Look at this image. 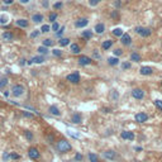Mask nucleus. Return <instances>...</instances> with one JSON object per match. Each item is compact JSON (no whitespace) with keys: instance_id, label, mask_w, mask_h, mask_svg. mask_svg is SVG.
I'll list each match as a JSON object with an SVG mask.
<instances>
[{"instance_id":"nucleus-1","label":"nucleus","mask_w":162,"mask_h":162,"mask_svg":"<svg viewBox=\"0 0 162 162\" xmlns=\"http://www.w3.org/2000/svg\"><path fill=\"white\" fill-rule=\"evenodd\" d=\"M55 146H56V149H57L60 153H67V152L72 151V144L67 139H63V138L58 139Z\"/></svg>"},{"instance_id":"nucleus-2","label":"nucleus","mask_w":162,"mask_h":162,"mask_svg":"<svg viewBox=\"0 0 162 162\" xmlns=\"http://www.w3.org/2000/svg\"><path fill=\"white\" fill-rule=\"evenodd\" d=\"M25 94V87H24V85H22V84H14L13 86H11V89H10V95L13 96V98H22L23 95Z\"/></svg>"},{"instance_id":"nucleus-3","label":"nucleus","mask_w":162,"mask_h":162,"mask_svg":"<svg viewBox=\"0 0 162 162\" xmlns=\"http://www.w3.org/2000/svg\"><path fill=\"white\" fill-rule=\"evenodd\" d=\"M66 81H69L70 84H73V85H79L81 82V75L79 71H73L71 73L66 76Z\"/></svg>"},{"instance_id":"nucleus-4","label":"nucleus","mask_w":162,"mask_h":162,"mask_svg":"<svg viewBox=\"0 0 162 162\" xmlns=\"http://www.w3.org/2000/svg\"><path fill=\"white\" fill-rule=\"evenodd\" d=\"M134 32L138 34V36H141L142 38H147L149 37L152 34V31L149 28H146V27H141V25H138V27L134 28Z\"/></svg>"},{"instance_id":"nucleus-5","label":"nucleus","mask_w":162,"mask_h":162,"mask_svg":"<svg viewBox=\"0 0 162 162\" xmlns=\"http://www.w3.org/2000/svg\"><path fill=\"white\" fill-rule=\"evenodd\" d=\"M93 62H94L93 58L89 57V56H86V55L79 56V58H77V63H79V66H82V67L90 66V65L93 63Z\"/></svg>"},{"instance_id":"nucleus-6","label":"nucleus","mask_w":162,"mask_h":162,"mask_svg":"<svg viewBox=\"0 0 162 162\" xmlns=\"http://www.w3.org/2000/svg\"><path fill=\"white\" fill-rule=\"evenodd\" d=\"M28 157L32 161H38L41 158V152L37 147H29L28 149Z\"/></svg>"},{"instance_id":"nucleus-7","label":"nucleus","mask_w":162,"mask_h":162,"mask_svg":"<svg viewBox=\"0 0 162 162\" xmlns=\"http://www.w3.org/2000/svg\"><path fill=\"white\" fill-rule=\"evenodd\" d=\"M144 96H146V91L141 87H134L132 90V98L135 99V100H143Z\"/></svg>"},{"instance_id":"nucleus-8","label":"nucleus","mask_w":162,"mask_h":162,"mask_svg":"<svg viewBox=\"0 0 162 162\" xmlns=\"http://www.w3.org/2000/svg\"><path fill=\"white\" fill-rule=\"evenodd\" d=\"M148 119H149L148 114L144 113V111H138V113L134 115V120H135L137 123H139V124H143V123H146Z\"/></svg>"},{"instance_id":"nucleus-9","label":"nucleus","mask_w":162,"mask_h":162,"mask_svg":"<svg viewBox=\"0 0 162 162\" xmlns=\"http://www.w3.org/2000/svg\"><path fill=\"white\" fill-rule=\"evenodd\" d=\"M120 138H122L123 141H129V142H132V141L135 139V134L131 131H122L120 132Z\"/></svg>"},{"instance_id":"nucleus-10","label":"nucleus","mask_w":162,"mask_h":162,"mask_svg":"<svg viewBox=\"0 0 162 162\" xmlns=\"http://www.w3.org/2000/svg\"><path fill=\"white\" fill-rule=\"evenodd\" d=\"M45 62H46V57H45V56L38 55V56H34V57H32L27 63H28V65H33V63H36V65H42V63H45Z\"/></svg>"},{"instance_id":"nucleus-11","label":"nucleus","mask_w":162,"mask_h":162,"mask_svg":"<svg viewBox=\"0 0 162 162\" xmlns=\"http://www.w3.org/2000/svg\"><path fill=\"white\" fill-rule=\"evenodd\" d=\"M82 122H84V118H82L81 113L76 111V113H73L71 115V123L72 124H82Z\"/></svg>"},{"instance_id":"nucleus-12","label":"nucleus","mask_w":162,"mask_h":162,"mask_svg":"<svg viewBox=\"0 0 162 162\" xmlns=\"http://www.w3.org/2000/svg\"><path fill=\"white\" fill-rule=\"evenodd\" d=\"M120 43L125 47H129L132 45V37L129 33H123V36L120 37Z\"/></svg>"},{"instance_id":"nucleus-13","label":"nucleus","mask_w":162,"mask_h":162,"mask_svg":"<svg viewBox=\"0 0 162 162\" xmlns=\"http://www.w3.org/2000/svg\"><path fill=\"white\" fill-rule=\"evenodd\" d=\"M48 113L51 114V115H53V117H61L62 115V111L60 110V108L57 107V105H49L48 107Z\"/></svg>"},{"instance_id":"nucleus-14","label":"nucleus","mask_w":162,"mask_h":162,"mask_svg":"<svg viewBox=\"0 0 162 162\" xmlns=\"http://www.w3.org/2000/svg\"><path fill=\"white\" fill-rule=\"evenodd\" d=\"M103 156H104V158H107L109 161H114L117 158V152L114 149H107V151H104Z\"/></svg>"},{"instance_id":"nucleus-15","label":"nucleus","mask_w":162,"mask_h":162,"mask_svg":"<svg viewBox=\"0 0 162 162\" xmlns=\"http://www.w3.org/2000/svg\"><path fill=\"white\" fill-rule=\"evenodd\" d=\"M87 24H89V19L87 18H80V19H77L75 22V28H79V29L86 28Z\"/></svg>"},{"instance_id":"nucleus-16","label":"nucleus","mask_w":162,"mask_h":162,"mask_svg":"<svg viewBox=\"0 0 162 162\" xmlns=\"http://www.w3.org/2000/svg\"><path fill=\"white\" fill-rule=\"evenodd\" d=\"M15 25L17 27H19V28L25 29V28L29 27V20L25 19V18H19V19L15 20Z\"/></svg>"},{"instance_id":"nucleus-17","label":"nucleus","mask_w":162,"mask_h":162,"mask_svg":"<svg viewBox=\"0 0 162 162\" xmlns=\"http://www.w3.org/2000/svg\"><path fill=\"white\" fill-rule=\"evenodd\" d=\"M153 73V69L151 66H142L139 69V75L142 76H151Z\"/></svg>"},{"instance_id":"nucleus-18","label":"nucleus","mask_w":162,"mask_h":162,"mask_svg":"<svg viewBox=\"0 0 162 162\" xmlns=\"http://www.w3.org/2000/svg\"><path fill=\"white\" fill-rule=\"evenodd\" d=\"M31 20L34 23V24H42V22L45 20V17H43V14H41V13H36V14L32 15Z\"/></svg>"},{"instance_id":"nucleus-19","label":"nucleus","mask_w":162,"mask_h":162,"mask_svg":"<svg viewBox=\"0 0 162 162\" xmlns=\"http://www.w3.org/2000/svg\"><path fill=\"white\" fill-rule=\"evenodd\" d=\"M119 96H120V94H119V91L118 90L111 89L110 91H109V99H110V101L117 103L118 100H119Z\"/></svg>"},{"instance_id":"nucleus-20","label":"nucleus","mask_w":162,"mask_h":162,"mask_svg":"<svg viewBox=\"0 0 162 162\" xmlns=\"http://www.w3.org/2000/svg\"><path fill=\"white\" fill-rule=\"evenodd\" d=\"M107 63L109 65V66H111V67H115V66H118V65L120 63V60H119V57L113 56V57H108L107 58Z\"/></svg>"},{"instance_id":"nucleus-21","label":"nucleus","mask_w":162,"mask_h":162,"mask_svg":"<svg viewBox=\"0 0 162 162\" xmlns=\"http://www.w3.org/2000/svg\"><path fill=\"white\" fill-rule=\"evenodd\" d=\"M1 38H3V41H5V42H11V41H14V34L9 31H5L1 33Z\"/></svg>"},{"instance_id":"nucleus-22","label":"nucleus","mask_w":162,"mask_h":162,"mask_svg":"<svg viewBox=\"0 0 162 162\" xmlns=\"http://www.w3.org/2000/svg\"><path fill=\"white\" fill-rule=\"evenodd\" d=\"M129 61H131V62L138 63V62H141V61H142V56L138 53V52H132L131 56H129Z\"/></svg>"},{"instance_id":"nucleus-23","label":"nucleus","mask_w":162,"mask_h":162,"mask_svg":"<svg viewBox=\"0 0 162 162\" xmlns=\"http://www.w3.org/2000/svg\"><path fill=\"white\" fill-rule=\"evenodd\" d=\"M94 31L96 32V34H103L105 32V24L104 23H96L95 27H94Z\"/></svg>"},{"instance_id":"nucleus-24","label":"nucleus","mask_w":162,"mask_h":162,"mask_svg":"<svg viewBox=\"0 0 162 162\" xmlns=\"http://www.w3.org/2000/svg\"><path fill=\"white\" fill-rule=\"evenodd\" d=\"M81 37L84 38L85 41H90V39H93L94 33H93V31H90V29H86V31H82Z\"/></svg>"},{"instance_id":"nucleus-25","label":"nucleus","mask_w":162,"mask_h":162,"mask_svg":"<svg viewBox=\"0 0 162 162\" xmlns=\"http://www.w3.org/2000/svg\"><path fill=\"white\" fill-rule=\"evenodd\" d=\"M70 51L73 55H79L81 52V47L77 45V43H70Z\"/></svg>"},{"instance_id":"nucleus-26","label":"nucleus","mask_w":162,"mask_h":162,"mask_svg":"<svg viewBox=\"0 0 162 162\" xmlns=\"http://www.w3.org/2000/svg\"><path fill=\"white\" fill-rule=\"evenodd\" d=\"M113 41L111 39H105L104 42L101 43V49L103 51H108V49H110L111 47H113Z\"/></svg>"},{"instance_id":"nucleus-27","label":"nucleus","mask_w":162,"mask_h":162,"mask_svg":"<svg viewBox=\"0 0 162 162\" xmlns=\"http://www.w3.org/2000/svg\"><path fill=\"white\" fill-rule=\"evenodd\" d=\"M87 158H89V162H100V158L96 153L94 152H89L87 153Z\"/></svg>"},{"instance_id":"nucleus-28","label":"nucleus","mask_w":162,"mask_h":162,"mask_svg":"<svg viewBox=\"0 0 162 162\" xmlns=\"http://www.w3.org/2000/svg\"><path fill=\"white\" fill-rule=\"evenodd\" d=\"M23 134H24V138L28 141V142H32V141L34 139V134H33V132L29 131V129H25L24 133H23Z\"/></svg>"},{"instance_id":"nucleus-29","label":"nucleus","mask_w":162,"mask_h":162,"mask_svg":"<svg viewBox=\"0 0 162 162\" xmlns=\"http://www.w3.org/2000/svg\"><path fill=\"white\" fill-rule=\"evenodd\" d=\"M8 84H9V79L8 77H0V90H5V87L8 86Z\"/></svg>"},{"instance_id":"nucleus-30","label":"nucleus","mask_w":162,"mask_h":162,"mask_svg":"<svg viewBox=\"0 0 162 162\" xmlns=\"http://www.w3.org/2000/svg\"><path fill=\"white\" fill-rule=\"evenodd\" d=\"M37 52L39 55H42V56H47L49 53V49H48V47H45V46H39L37 48Z\"/></svg>"},{"instance_id":"nucleus-31","label":"nucleus","mask_w":162,"mask_h":162,"mask_svg":"<svg viewBox=\"0 0 162 162\" xmlns=\"http://www.w3.org/2000/svg\"><path fill=\"white\" fill-rule=\"evenodd\" d=\"M70 43H71V39L70 38H61L60 41H58V45H60L61 47H66V46H69Z\"/></svg>"},{"instance_id":"nucleus-32","label":"nucleus","mask_w":162,"mask_h":162,"mask_svg":"<svg viewBox=\"0 0 162 162\" xmlns=\"http://www.w3.org/2000/svg\"><path fill=\"white\" fill-rule=\"evenodd\" d=\"M111 33H113V36L114 37H122L123 36V33H124V32H123V29L122 28H119V27H118V28H114L113 29V31H111Z\"/></svg>"},{"instance_id":"nucleus-33","label":"nucleus","mask_w":162,"mask_h":162,"mask_svg":"<svg viewBox=\"0 0 162 162\" xmlns=\"http://www.w3.org/2000/svg\"><path fill=\"white\" fill-rule=\"evenodd\" d=\"M58 18V14H57V11H51V13L48 14V20L51 23H55L56 20H57Z\"/></svg>"},{"instance_id":"nucleus-34","label":"nucleus","mask_w":162,"mask_h":162,"mask_svg":"<svg viewBox=\"0 0 162 162\" xmlns=\"http://www.w3.org/2000/svg\"><path fill=\"white\" fill-rule=\"evenodd\" d=\"M42 46H45V47H52L53 46V39L52 38H45V39L42 41Z\"/></svg>"},{"instance_id":"nucleus-35","label":"nucleus","mask_w":162,"mask_h":162,"mask_svg":"<svg viewBox=\"0 0 162 162\" xmlns=\"http://www.w3.org/2000/svg\"><path fill=\"white\" fill-rule=\"evenodd\" d=\"M9 23V17L7 15V14H0V24H3V25H5V24H8Z\"/></svg>"},{"instance_id":"nucleus-36","label":"nucleus","mask_w":162,"mask_h":162,"mask_svg":"<svg viewBox=\"0 0 162 162\" xmlns=\"http://www.w3.org/2000/svg\"><path fill=\"white\" fill-rule=\"evenodd\" d=\"M120 67H122L123 71H125V70H131L132 69V62L131 61H124V62L120 63Z\"/></svg>"},{"instance_id":"nucleus-37","label":"nucleus","mask_w":162,"mask_h":162,"mask_svg":"<svg viewBox=\"0 0 162 162\" xmlns=\"http://www.w3.org/2000/svg\"><path fill=\"white\" fill-rule=\"evenodd\" d=\"M51 53L55 56V57H57V58H60V57H62V55H63V52L61 51L60 48H53L51 51Z\"/></svg>"},{"instance_id":"nucleus-38","label":"nucleus","mask_w":162,"mask_h":162,"mask_svg":"<svg viewBox=\"0 0 162 162\" xmlns=\"http://www.w3.org/2000/svg\"><path fill=\"white\" fill-rule=\"evenodd\" d=\"M153 105H155L156 108L158 109V110L162 113V100L161 99H156V100H153Z\"/></svg>"},{"instance_id":"nucleus-39","label":"nucleus","mask_w":162,"mask_h":162,"mask_svg":"<svg viewBox=\"0 0 162 162\" xmlns=\"http://www.w3.org/2000/svg\"><path fill=\"white\" fill-rule=\"evenodd\" d=\"M1 160H3V162H9L10 161V152H3Z\"/></svg>"},{"instance_id":"nucleus-40","label":"nucleus","mask_w":162,"mask_h":162,"mask_svg":"<svg viewBox=\"0 0 162 162\" xmlns=\"http://www.w3.org/2000/svg\"><path fill=\"white\" fill-rule=\"evenodd\" d=\"M123 53H124V51H123L122 48H114V51H113V55L115 56V57H120V56H123Z\"/></svg>"},{"instance_id":"nucleus-41","label":"nucleus","mask_w":162,"mask_h":162,"mask_svg":"<svg viewBox=\"0 0 162 162\" xmlns=\"http://www.w3.org/2000/svg\"><path fill=\"white\" fill-rule=\"evenodd\" d=\"M41 33H48V32H51V25L48 24H43L42 27H41Z\"/></svg>"},{"instance_id":"nucleus-42","label":"nucleus","mask_w":162,"mask_h":162,"mask_svg":"<svg viewBox=\"0 0 162 162\" xmlns=\"http://www.w3.org/2000/svg\"><path fill=\"white\" fill-rule=\"evenodd\" d=\"M46 141L48 142L49 144H55V135L53 134H46Z\"/></svg>"},{"instance_id":"nucleus-43","label":"nucleus","mask_w":162,"mask_h":162,"mask_svg":"<svg viewBox=\"0 0 162 162\" xmlns=\"http://www.w3.org/2000/svg\"><path fill=\"white\" fill-rule=\"evenodd\" d=\"M73 160H75V162H81L82 160H84V155L80 152H76L75 153V157H73Z\"/></svg>"},{"instance_id":"nucleus-44","label":"nucleus","mask_w":162,"mask_h":162,"mask_svg":"<svg viewBox=\"0 0 162 162\" xmlns=\"http://www.w3.org/2000/svg\"><path fill=\"white\" fill-rule=\"evenodd\" d=\"M10 160H13V161L20 160V155L19 153H17V152H10Z\"/></svg>"},{"instance_id":"nucleus-45","label":"nucleus","mask_w":162,"mask_h":162,"mask_svg":"<svg viewBox=\"0 0 162 162\" xmlns=\"http://www.w3.org/2000/svg\"><path fill=\"white\" fill-rule=\"evenodd\" d=\"M62 7H63V3H62V1H57V3H55V4L52 5V8H53L55 10H60V9H62Z\"/></svg>"},{"instance_id":"nucleus-46","label":"nucleus","mask_w":162,"mask_h":162,"mask_svg":"<svg viewBox=\"0 0 162 162\" xmlns=\"http://www.w3.org/2000/svg\"><path fill=\"white\" fill-rule=\"evenodd\" d=\"M65 31H66V28H65V27H60V29H58V31L55 33V36L57 37V38H58V37H61V36L63 34V32H65Z\"/></svg>"},{"instance_id":"nucleus-47","label":"nucleus","mask_w":162,"mask_h":162,"mask_svg":"<svg viewBox=\"0 0 162 162\" xmlns=\"http://www.w3.org/2000/svg\"><path fill=\"white\" fill-rule=\"evenodd\" d=\"M39 34H41V31H38V29H36V31H33V32L31 33V38H32V39H34V38L39 37Z\"/></svg>"},{"instance_id":"nucleus-48","label":"nucleus","mask_w":162,"mask_h":162,"mask_svg":"<svg viewBox=\"0 0 162 162\" xmlns=\"http://www.w3.org/2000/svg\"><path fill=\"white\" fill-rule=\"evenodd\" d=\"M103 0H89V5L90 7H96L98 4H100Z\"/></svg>"},{"instance_id":"nucleus-49","label":"nucleus","mask_w":162,"mask_h":162,"mask_svg":"<svg viewBox=\"0 0 162 162\" xmlns=\"http://www.w3.org/2000/svg\"><path fill=\"white\" fill-rule=\"evenodd\" d=\"M58 29H60V24H58L57 22H55V23H52V27H51V31H53L55 33L56 32L58 31Z\"/></svg>"},{"instance_id":"nucleus-50","label":"nucleus","mask_w":162,"mask_h":162,"mask_svg":"<svg viewBox=\"0 0 162 162\" xmlns=\"http://www.w3.org/2000/svg\"><path fill=\"white\" fill-rule=\"evenodd\" d=\"M22 115L24 117V118H28V119H32V118H34V115L32 113H29V111H23L22 113Z\"/></svg>"},{"instance_id":"nucleus-51","label":"nucleus","mask_w":162,"mask_h":162,"mask_svg":"<svg viewBox=\"0 0 162 162\" xmlns=\"http://www.w3.org/2000/svg\"><path fill=\"white\" fill-rule=\"evenodd\" d=\"M91 58H93V60H94V58H98V60H100V58H101V56H100V53H99L98 51H94L93 52V57H91Z\"/></svg>"},{"instance_id":"nucleus-52","label":"nucleus","mask_w":162,"mask_h":162,"mask_svg":"<svg viewBox=\"0 0 162 162\" xmlns=\"http://www.w3.org/2000/svg\"><path fill=\"white\" fill-rule=\"evenodd\" d=\"M101 111L105 114H109V113H111V109L110 108H101Z\"/></svg>"},{"instance_id":"nucleus-53","label":"nucleus","mask_w":162,"mask_h":162,"mask_svg":"<svg viewBox=\"0 0 162 162\" xmlns=\"http://www.w3.org/2000/svg\"><path fill=\"white\" fill-rule=\"evenodd\" d=\"M3 3H4L5 5H10V4H13L14 3V0H3Z\"/></svg>"},{"instance_id":"nucleus-54","label":"nucleus","mask_w":162,"mask_h":162,"mask_svg":"<svg viewBox=\"0 0 162 162\" xmlns=\"http://www.w3.org/2000/svg\"><path fill=\"white\" fill-rule=\"evenodd\" d=\"M118 17H119V14H118V11H117V10H114L113 13H111V18H114V19H115V18H118Z\"/></svg>"},{"instance_id":"nucleus-55","label":"nucleus","mask_w":162,"mask_h":162,"mask_svg":"<svg viewBox=\"0 0 162 162\" xmlns=\"http://www.w3.org/2000/svg\"><path fill=\"white\" fill-rule=\"evenodd\" d=\"M25 61H27V60H24V58H20V60H19V65H20V66H24V65L27 63Z\"/></svg>"},{"instance_id":"nucleus-56","label":"nucleus","mask_w":162,"mask_h":162,"mask_svg":"<svg viewBox=\"0 0 162 162\" xmlns=\"http://www.w3.org/2000/svg\"><path fill=\"white\" fill-rule=\"evenodd\" d=\"M3 94H4V96H5V98H8V96L10 95V91H8V90H4V93H3Z\"/></svg>"},{"instance_id":"nucleus-57","label":"nucleus","mask_w":162,"mask_h":162,"mask_svg":"<svg viewBox=\"0 0 162 162\" xmlns=\"http://www.w3.org/2000/svg\"><path fill=\"white\" fill-rule=\"evenodd\" d=\"M114 5H115L117 9H118V8H120V1H119V0H117V1L114 3Z\"/></svg>"},{"instance_id":"nucleus-58","label":"nucleus","mask_w":162,"mask_h":162,"mask_svg":"<svg viewBox=\"0 0 162 162\" xmlns=\"http://www.w3.org/2000/svg\"><path fill=\"white\" fill-rule=\"evenodd\" d=\"M19 3H20V4H28L29 0H19Z\"/></svg>"},{"instance_id":"nucleus-59","label":"nucleus","mask_w":162,"mask_h":162,"mask_svg":"<svg viewBox=\"0 0 162 162\" xmlns=\"http://www.w3.org/2000/svg\"><path fill=\"white\" fill-rule=\"evenodd\" d=\"M42 5H43L45 8H48V1H43V3H42Z\"/></svg>"},{"instance_id":"nucleus-60","label":"nucleus","mask_w":162,"mask_h":162,"mask_svg":"<svg viewBox=\"0 0 162 162\" xmlns=\"http://www.w3.org/2000/svg\"><path fill=\"white\" fill-rule=\"evenodd\" d=\"M134 149H135V151H142V147H134Z\"/></svg>"},{"instance_id":"nucleus-61","label":"nucleus","mask_w":162,"mask_h":162,"mask_svg":"<svg viewBox=\"0 0 162 162\" xmlns=\"http://www.w3.org/2000/svg\"><path fill=\"white\" fill-rule=\"evenodd\" d=\"M161 86H162V81H161Z\"/></svg>"},{"instance_id":"nucleus-62","label":"nucleus","mask_w":162,"mask_h":162,"mask_svg":"<svg viewBox=\"0 0 162 162\" xmlns=\"http://www.w3.org/2000/svg\"><path fill=\"white\" fill-rule=\"evenodd\" d=\"M14 162H17V161H14Z\"/></svg>"},{"instance_id":"nucleus-63","label":"nucleus","mask_w":162,"mask_h":162,"mask_svg":"<svg viewBox=\"0 0 162 162\" xmlns=\"http://www.w3.org/2000/svg\"><path fill=\"white\" fill-rule=\"evenodd\" d=\"M81 162H82V161H81Z\"/></svg>"}]
</instances>
